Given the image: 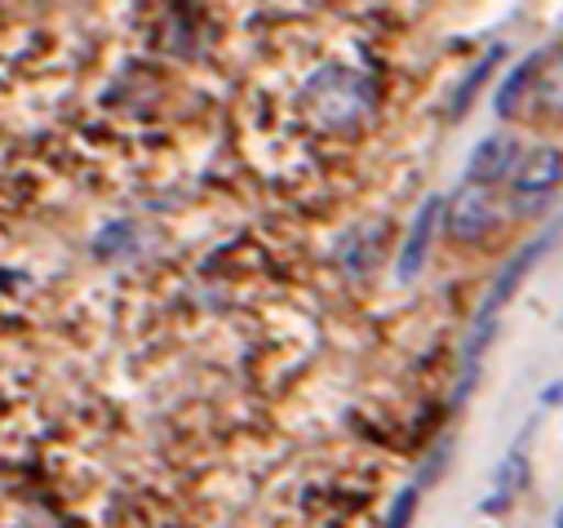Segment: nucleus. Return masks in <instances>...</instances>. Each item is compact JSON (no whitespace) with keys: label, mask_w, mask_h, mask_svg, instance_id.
<instances>
[{"label":"nucleus","mask_w":563,"mask_h":528,"mask_svg":"<svg viewBox=\"0 0 563 528\" xmlns=\"http://www.w3.org/2000/svg\"><path fill=\"white\" fill-rule=\"evenodd\" d=\"M528 471H532V466H528V431H523V436L515 440V449L501 458L497 480H493V493L484 497V506H479V510H484V515H501V510H506V506L528 488Z\"/></svg>","instance_id":"nucleus-8"},{"label":"nucleus","mask_w":563,"mask_h":528,"mask_svg":"<svg viewBox=\"0 0 563 528\" xmlns=\"http://www.w3.org/2000/svg\"><path fill=\"white\" fill-rule=\"evenodd\" d=\"M554 240H559V227H545L541 235H532L506 267L493 276V285H488V294H484V302H479V311H475V320H471V329H466V346H462V373H457V391H453V405H462L466 395L475 391V382H479V364H484V355H488V346H493V333H497V320H501V311L510 307V298L519 294V285L528 280V272L537 267V262L554 249Z\"/></svg>","instance_id":"nucleus-1"},{"label":"nucleus","mask_w":563,"mask_h":528,"mask_svg":"<svg viewBox=\"0 0 563 528\" xmlns=\"http://www.w3.org/2000/svg\"><path fill=\"white\" fill-rule=\"evenodd\" d=\"M541 63H545V50H532V54H523V58L497 80V89H493V111H497L501 120H515V116L523 111V98H532V85H537Z\"/></svg>","instance_id":"nucleus-7"},{"label":"nucleus","mask_w":563,"mask_h":528,"mask_svg":"<svg viewBox=\"0 0 563 528\" xmlns=\"http://www.w3.org/2000/svg\"><path fill=\"white\" fill-rule=\"evenodd\" d=\"M302 107L320 129H355L377 107V85L360 67L329 63L302 85Z\"/></svg>","instance_id":"nucleus-2"},{"label":"nucleus","mask_w":563,"mask_h":528,"mask_svg":"<svg viewBox=\"0 0 563 528\" xmlns=\"http://www.w3.org/2000/svg\"><path fill=\"white\" fill-rule=\"evenodd\" d=\"M444 227V196H427L417 205L412 222H408V235L399 244V257H395V276L399 285H412L421 276V267H427L431 257V244H435V231Z\"/></svg>","instance_id":"nucleus-3"},{"label":"nucleus","mask_w":563,"mask_h":528,"mask_svg":"<svg viewBox=\"0 0 563 528\" xmlns=\"http://www.w3.org/2000/svg\"><path fill=\"white\" fill-rule=\"evenodd\" d=\"M506 63V45H488L479 58H475V67L457 80V89H453V98H449V120H466L471 116V107H475V98L484 94V85L493 80V72Z\"/></svg>","instance_id":"nucleus-9"},{"label":"nucleus","mask_w":563,"mask_h":528,"mask_svg":"<svg viewBox=\"0 0 563 528\" xmlns=\"http://www.w3.org/2000/svg\"><path fill=\"white\" fill-rule=\"evenodd\" d=\"M554 405H563V382H550L541 391V409H554Z\"/></svg>","instance_id":"nucleus-12"},{"label":"nucleus","mask_w":563,"mask_h":528,"mask_svg":"<svg viewBox=\"0 0 563 528\" xmlns=\"http://www.w3.org/2000/svg\"><path fill=\"white\" fill-rule=\"evenodd\" d=\"M532 98L545 116H563V54H545L537 85H532Z\"/></svg>","instance_id":"nucleus-10"},{"label":"nucleus","mask_w":563,"mask_h":528,"mask_svg":"<svg viewBox=\"0 0 563 528\" xmlns=\"http://www.w3.org/2000/svg\"><path fill=\"white\" fill-rule=\"evenodd\" d=\"M554 528H563V510H559V515H554Z\"/></svg>","instance_id":"nucleus-13"},{"label":"nucleus","mask_w":563,"mask_h":528,"mask_svg":"<svg viewBox=\"0 0 563 528\" xmlns=\"http://www.w3.org/2000/svg\"><path fill=\"white\" fill-rule=\"evenodd\" d=\"M519 161H523V143L510 134V129H497V134H488L475 152H471V161H466V187H497V183H506L515 169H519Z\"/></svg>","instance_id":"nucleus-5"},{"label":"nucleus","mask_w":563,"mask_h":528,"mask_svg":"<svg viewBox=\"0 0 563 528\" xmlns=\"http://www.w3.org/2000/svg\"><path fill=\"white\" fill-rule=\"evenodd\" d=\"M417 506H421V488H417V480H412V484H404V488L395 493V502H390V510H386V528H408L412 515H417Z\"/></svg>","instance_id":"nucleus-11"},{"label":"nucleus","mask_w":563,"mask_h":528,"mask_svg":"<svg viewBox=\"0 0 563 528\" xmlns=\"http://www.w3.org/2000/svg\"><path fill=\"white\" fill-rule=\"evenodd\" d=\"M497 227V196L488 187H457L453 200H444V231L462 244L484 240Z\"/></svg>","instance_id":"nucleus-4"},{"label":"nucleus","mask_w":563,"mask_h":528,"mask_svg":"<svg viewBox=\"0 0 563 528\" xmlns=\"http://www.w3.org/2000/svg\"><path fill=\"white\" fill-rule=\"evenodd\" d=\"M559 187H563V152L559 147H532V152H523L519 169L510 174V191L519 200H545Z\"/></svg>","instance_id":"nucleus-6"}]
</instances>
